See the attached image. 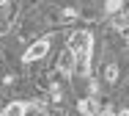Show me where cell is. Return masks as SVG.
Returning <instances> with one entry per match:
<instances>
[{
	"instance_id": "cell-3",
	"label": "cell",
	"mask_w": 129,
	"mask_h": 116,
	"mask_svg": "<svg viewBox=\"0 0 129 116\" xmlns=\"http://www.w3.org/2000/svg\"><path fill=\"white\" fill-rule=\"evenodd\" d=\"M74 72L82 75V78L91 75V50H85V53H74Z\"/></svg>"
},
{
	"instance_id": "cell-2",
	"label": "cell",
	"mask_w": 129,
	"mask_h": 116,
	"mask_svg": "<svg viewBox=\"0 0 129 116\" xmlns=\"http://www.w3.org/2000/svg\"><path fill=\"white\" fill-rule=\"evenodd\" d=\"M50 53V39H39V42H33L30 47L25 50V64H33V61H41V58Z\"/></svg>"
},
{
	"instance_id": "cell-6",
	"label": "cell",
	"mask_w": 129,
	"mask_h": 116,
	"mask_svg": "<svg viewBox=\"0 0 129 116\" xmlns=\"http://www.w3.org/2000/svg\"><path fill=\"white\" fill-rule=\"evenodd\" d=\"M104 80L107 83H115L118 80V66L115 64H104Z\"/></svg>"
},
{
	"instance_id": "cell-7",
	"label": "cell",
	"mask_w": 129,
	"mask_h": 116,
	"mask_svg": "<svg viewBox=\"0 0 129 116\" xmlns=\"http://www.w3.org/2000/svg\"><path fill=\"white\" fill-rule=\"evenodd\" d=\"M121 6H124V0H107V3H104L107 14H118V11H121Z\"/></svg>"
},
{
	"instance_id": "cell-9",
	"label": "cell",
	"mask_w": 129,
	"mask_h": 116,
	"mask_svg": "<svg viewBox=\"0 0 129 116\" xmlns=\"http://www.w3.org/2000/svg\"><path fill=\"white\" fill-rule=\"evenodd\" d=\"M74 17H77L74 8H66V11H63V20H74Z\"/></svg>"
},
{
	"instance_id": "cell-5",
	"label": "cell",
	"mask_w": 129,
	"mask_h": 116,
	"mask_svg": "<svg viewBox=\"0 0 129 116\" xmlns=\"http://www.w3.org/2000/svg\"><path fill=\"white\" fill-rule=\"evenodd\" d=\"M30 111V105L27 102H11V105H6L3 108V116H22Z\"/></svg>"
},
{
	"instance_id": "cell-1",
	"label": "cell",
	"mask_w": 129,
	"mask_h": 116,
	"mask_svg": "<svg viewBox=\"0 0 129 116\" xmlns=\"http://www.w3.org/2000/svg\"><path fill=\"white\" fill-rule=\"evenodd\" d=\"M91 44H93V36L88 30H74L69 36V50L72 53H85V50H91Z\"/></svg>"
},
{
	"instance_id": "cell-8",
	"label": "cell",
	"mask_w": 129,
	"mask_h": 116,
	"mask_svg": "<svg viewBox=\"0 0 129 116\" xmlns=\"http://www.w3.org/2000/svg\"><path fill=\"white\" fill-rule=\"evenodd\" d=\"M52 102H60V86H52Z\"/></svg>"
},
{
	"instance_id": "cell-11",
	"label": "cell",
	"mask_w": 129,
	"mask_h": 116,
	"mask_svg": "<svg viewBox=\"0 0 129 116\" xmlns=\"http://www.w3.org/2000/svg\"><path fill=\"white\" fill-rule=\"evenodd\" d=\"M3 3H8V0H0V6H3Z\"/></svg>"
},
{
	"instance_id": "cell-10",
	"label": "cell",
	"mask_w": 129,
	"mask_h": 116,
	"mask_svg": "<svg viewBox=\"0 0 129 116\" xmlns=\"http://www.w3.org/2000/svg\"><path fill=\"white\" fill-rule=\"evenodd\" d=\"M121 113H124V116H129V108H124V111H121Z\"/></svg>"
},
{
	"instance_id": "cell-4",
	"label": "cell",
	"mask_w": 129,
	"mask_h": 116,
	"mask_svg": "<svg viewBox=\"0 0 129 116\" xmlns=\"http://www.w3.org/2000/svg\"><path fill=\"white\" fill-rule=\"evenodd\" d=\"M58 69H60L63 75H72V72H74V53H72V50L60 53V61H58Z\"/></svg>"
}]
</instances>
